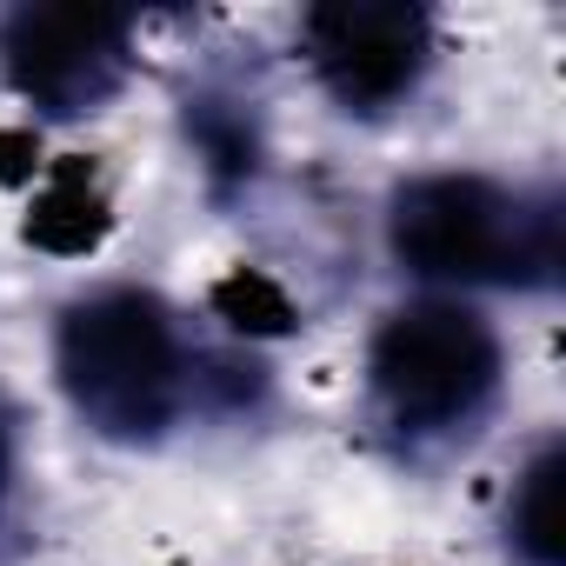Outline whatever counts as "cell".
<instances>
[{
  "label": "cell",
  "instance_id": "obj_1",
  "mask_svg": "<svg viewBox=\"0 0 566 566\" xmlns=\"http://www.w3.org/2000/svg\"><path fill=\"white\" fill-rule=\"evenodd\" d=\"M387 240L427 280L546 287L559 273V200L500 187L486 174H427L394 193Z\"/></svg>",
  "mask_w": 566,
  "mask_h": 566
},
{
  "label": "cell",
  "instance_id": "obj_2",
  "mask_svg": "<svg viewBox=\"0 0 566 566\" xmlns=\"http://www.w3.org/2000/svg\"><path fill=\"white\" fill-rule=\"evenodd\" d=\"M61 387L107 440H154L187 400V347L154 294L107 287L61 321Z\"/></svg>",
  "mask_w": 566,
  "mask_h": 566
},
{
  "label": "cell",
  "instance_id": "obj_3",
  "mask_svg": "<svg viewBox=\"0 0 566 566\" xmlns=\"http://www.w3.org/2000/svg\"><path fill=\"white\" fill-rule=\"evenodd\" d=\"M367 374H374L380 407L407 433H440V427L473 420L486 394L500 387V340L480 314L453 301H420V307H400L374 334Z\"/></svg>",
  "mask_w": 566,
  "mask_h": 566
},
{
  "label": "cell",
  "instance_id": "obj_4",
  "mask_svg": "<svg viewBox=\"0 0 566 566\" xmlns=\"http://www.w3.org/2000/svg\"><path fill=\"white\" fill-rule=\"evenodd\" d=\"M14 87L48 114H94L127 81V14L107 8H21L0 34Z\"/></svg>",
  "mask_w": 566,
  "mask_h": 566
},
{
  "label": "cell",
  "instance_id": "obj_5",
  "mask_svg": "<svg viewBox=\"0 0 566 566\" xmlns=\"http://www.w3.org/2000/svg\"><path fill=\"white\" fill-rule=\"evenodd\" d=\"M307 54L340 107L380 114L427 74L433 21L407 0H334L307 14Z\"/></svg>",
  "mask_w": 566,
  "mask_h": 566
},
{
  "label": "cell",
  "instance_id": "obj_6",
  "mask_svg": "<svg viewBox=\"0 0 566 566\" xmlns=\"http://www.w3.org/2000/svg\"><path fill=\"white\" fill-rule=\"evenodd\" d=\"M28 233H34L41 247H54V253H87V247L107 233V200H101V187H94V174H87L81 160L48 180V193L34 200Z\"/></svg>",
  "mask_w": 566,
  "mask_h": 566
},
{
  "label": "cell",
  "instance_id": "obj_7",
  "mask_svg": "<svg viewBox=\"0 0 566 566\" xmlns=\"http://www.w3.org/2000/svg\"><path fill=\"white\" fill-rule=\"evenodd\" d=\"M559 480H566V453L546 447V453L520 473V486H513V513H506V526H513V546H520L533 566H559V553H566Z\"/></svg>",
  "mask_w": 566,
  "mask_h": 566
},
{
  "label": "cell",
  "instance_id": "obj_8",
  "mask_svg": "<svg viewBox=\"0 0 566 566\" xmlns=\"http://www.w3.org/2000/svg\"><path fill=\"white\" fill-rule=\"evenodd\" d=\"M8 467H14V413H8V394H0V486H8Z\"/></svg>",
  "mask_w": 566,
  "mask_h": 566
}]
</instances>
